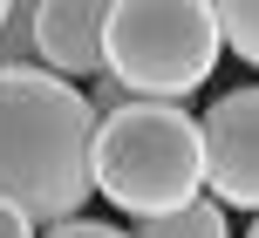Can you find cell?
Returning a JSON list of instances; mask_svg holds the SVG:
<instances>
[{"mask_svg": "<svg viewBox=\"0 0 259 238\" xmlns=\"http://www.w3.org/2000/svg\"><path fill=\"white\" fill-rule=\"evenodd\" d=\"M96 109L48 68H0V204L27 225H68L96 191Z\"/></svg>", "mask_w": 259, "mask_h": 238, "instance_id": "1", "label": "cell"}, {"mask_svg": "<svg viewBox=\"0 0 259 238\" xmlns=\"http://www.w3.org/2000/svg\"><path fill=\"white\" fill-rule=\"evenodd\" d=\"M96 191L116 211H130L137 225L205 198L198 116H184L178 102H137L130 95L116 116L96 123Z\"/></svg>", "mask_w": 259, "mask_h": 238, "instance_id": "2", "label": "cell"}, {"mask_svg": "<svg viewBox=\"0 0 259 238\" xmlns=\"http://www.w3.org/2000/svg\"><path fill=\"white\" fill-rule=\"evenodd\" d=\"M219 7L198 0H137V7H109L103 34V75L130 89L137 102H178V95L205 89L211 62H219Z\"/></svg>", "mask_w": 259, "mask_h": 238, "instance_id": "3", "label": "cell"}, {"mask_svg": "<svg viewBox=\"0 0 259 238\" xmlns=\"http://www.w3.org/2000/svg\"><path fill=\"white\" fill-rule=\"evenodd\" d=\"M205 136V198L259 211V89H225L198 116Z\"/></svg>", "mask_w": 259, "mask_h": 238, "instance_id": "4", "label": "cell"}, {"mask_svg": "<svg viewBox=\"0 0 259 238\" xmlns=\"http://www.w3.org/2000/svg\"><path fill=\"white\" fill-rule=\"evenodd\" d=\"M103 34H109V7H96V0L34 7V54H41V68L62 75V82L103 75Z\"/></svg>", "mask_w": 259, "mask_h": 238, "instance_id": "5", "label": "cell"}, {"mask_svg": "<svg viewBox=\"0 0 259 238\" xmlns=\"http://www.w3.org/2000/svg\"><path fill=\"white\" fill-rule=\"evenodd\" d=\"M130 238H232V225H225V204L211 198H191L184 211H164V218H143Z\"/></svg>", "mask_w": 259, "mask_h": 238, "instance_id": "6", "label": "cell"}, {"mask_svg": "<svg viewBox=\"0 0 259 238\" xmlns=\"http://www.w3.org/2000/svg\"><path fill=\"white\" fill-rule=\"evenodd\" d=\"M0 68H41V54H34V7H7V21H0Z\"/></svg>", "mask_w": 259, "mask_h": 238, "instance_id": "7", "label": "cell"}, {"mask_svg": "<svg viewBox=\"0 0 259 238\" xmlns=\"http://www.w3.org/2000/svg\"><path fill=\"white\" fill-rule=\"evenodd\" d=\"M219 34L239 62L259 68V0H239V7H219Z\"/></svg>", "mask_w": 259, "mask_h": 238, "instance_id": "8", "label": "cell"}, {"mask_svg": "<svg viewBox=\"0 0 259 238\" xmlns=\"http://www.w3.org/2000/svg\"><path fill=\"white\" fill-rule=\"evenodd\" d=\"M48 238H130V231H116V225H96V218H68V225H55Z\"/></svg>", "mask_w": 259, "mask_h": 238, "instance_id": "9", "label": "cell"}, {"mask_svg": "<svg viewBox=\"0 0 259 238\" xmlns=\"http://www.w3.org/2000/svg\"><path fill=\"white\" fill-rule=\"evenodd\" d=\"M0 238H34V225H27L21 211H7V204H0Z\"/></svg>", "mask_w": 259, "mask_h": 238, "instance_id": "10", "label": "cell"}, {"mask_svg": "<svg viewBox=\"0 0 259 238\" xmlns=\"http://www.w3.org/2000/svg\"><path fill=\"white\" fill-rule=\"evenodd\" d=\"M246 238H259V218H252V231H246Z\"/></svg>", "mask_w": 259, "mask_h": 238, "instance_id": "11", "label": "cell"}, {"mask_svg": "<svg viewBox=\"0 0 259 238\" xmlns=\"http://www.w3.org/2000/svg\"><path fill=\"white\" fill-rule=\"evenodd\" d=\"M0 21H7V7H0Z\"/></svg>", "mask_w": 259, "mask_h": 238, "instance_id": "12", "label": "cell"}]
</instances>
